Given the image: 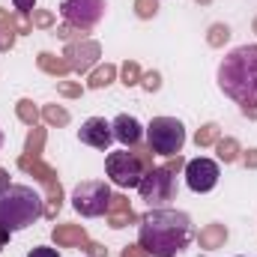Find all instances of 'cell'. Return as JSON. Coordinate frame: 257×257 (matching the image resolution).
Segmentation results:
<instances>
[{"mask_svg":"<svg viewBox=\"0 0 257 257\" xmlns=\"http://www.w3.org/2000/svg\"><path fill=\"white\" fill-rule=\"evenodd\" d=\"M12 30H15V33H30V30H33V21H30L24 12H18V15H12Z\"/></svg>","mask_w":257,"mask_h":257,"instance_id":"d6a6232c","label":"cell"},{"mask_svg":"<svg viewBox=\"0 0 257 257\" xmlns=\"http://www.w3.org/2000/svg\"><path fill=\"white\" fill-rule=\"evenodd\" d=\"M42 120L48 126H69V111L60 108V105H45L42 108Z\"/></svg>","mask_w":257,"mask_h":257,"instance_id":"7402d4cb","label":"cell"},{"mask_svg":"<svg viewBox=\"0 0 257 257\" xmlns=\"http://www.w3.org/2000/svg\"><path fill=\"white\" fill-rule=\"evenodd\" d=\"M45 128L39 126H30V132H27V141H24V153L27 156H42V150H45Z\"/></svg>","mask_w":257,"mask_h":257,"instance_id":"ffe728a7","label":"cell"},{"mask_svg":"<svg viewBox=\"0 0 257 257\" xmlns=\"http://www.w3.org/2000/svg\"><path fill=\"white\" fill-rule=\"evenodd\" d=\"M15 114H18V120H21L24 126H36L39 117H42V111L33 105V99H18V102H15Z\"/></svg>","mask_w":257,"mask_h":257,"instance_id":"d6986e66","label":"cell"},{"mask_svg":"<svg viewBox=\"0 0 257 257\" xmlns=\"http://www.w3.org/2000/svg\"><path fill=\"white\" fill-rule=\"evenodd\" d=\"M239 111H242V117H248V120H257V102H248V105H239Z\"/></svg>","mask_w":257,"mask_h":257,"instance_id":"ab89813d","label":"cell"},{"mask_svg":"<svg viewBox=\"0 0 257 257\" xmlns=\"http://www.w3.org/2000/svg\"><path fill=\"white\" fill-rule=\"evenodd\" d=\"M254 33H257V18H254Z\"/></svg>","mask_w":257,"mask_h":257,"instance_id":"bcb514c9","label":"cell"},{"mask_svg":"<svg viewBox=\"0 0 257 257\" xmlns=\"http://www.w3.org/2000/svg\"><path fill=\"white\" fill-rule=\"evenodd\" d=\"M12 183H9V174H6V168H0V192H6Z\"/></svg>","mask_w":257,"mask_h":257,"instance_id":"7bdbcfd3","label":"cell"},{"mask_svg":"<svg viewBox=\"0 0 257 257\" xmlns=\"http://www.w3.org/2000/svg\"><path fill=\"white\" fill-rule=\"evenodd\" d=\"M227 39H230V27H227V24H221V21H218V24H212V27L206 30V42H209L212 48H221Z\"/></svg>","mask_w":257,"mask_h":257,"instance_id":"603a6c76","label":"cell"},{"mask_svg":"<svg viewBox=\"0 0 257 257\" xmlns=\"http://www.w3.org/2000/svg\"><path fill=\"white\" fill-rule=\"evenodd\" d=\"M215 153H218V162H224V165H230V162H236L239 159V141L236 138H218L215 141Z\"/></svg>","mask_w":257,"mask_h":257,"instance_id":"ac0fdd59","label":"cell"},{"mask_svg":"<svg viewBox=\"0 0 257 257\" xmlns=\"http://www.w3.org/2000/svg\"><path fill=\"white\" fill-rule=\"evenodd\" d=\"M3 27H12V15L6 12V9H0V30Z\"/></svg>","mask_w":257,"mask_h":257,"instance_id":"b9f144b4","label":"cell"},{"mask_svg":"<svg viewBox=\"0 0 257 257\" xmlns=\"http://www.w3.org/2000/svg\"><path fill=\"white\" fill-rule=\"evenodd\" d=\"M15 36H18V33H15L12 27H3V30H0V51H12Z\"/></svg>","mask_w":257,"mask_h":257,"instance_id":"836d02e7","label":"cell"},{"mask_svg":"<svg viewBox=\"0 0 257 257\" xmlns=\"http://www.w3.org/2000/svg\"><path fill=\"white\" fill-rule=\"evenodd\" d=\"M39 215H45V203L30 186H9L0 192V224L9 233L30 227Z\"/></svg>","mask_w":257,"mask_h":257,"instance_id":"3957f363","label":"cell"},{"mask_svg":"<svg viewBox=\"0 0 257 257\" xmlns=\"http://www.w3.org/2000/svg\"><path fill=\"white\" fill-rule=\"evenodd\" d=\"M108 200H111V189L108 183L102 180H87V183H78V189L72 194V206L87 215V218H96L102 212H108Z\"/></svg>","mask_w":257,"mask_h":257,"instance_id":"8992f818","label":"cell"},{"mask_svg":"<svg viewBox=\"0 0 257 257\" xmlns=\"http://www.w3.org/2000/svg\"><path fill=\"white\" fill-rule=\"evenodd\" d=\"M218 87L239 105L257 102V45H239L221 60Z\"/></svg>","mask_w":257,"mask_h":257,"instance_id":"7a4b0ae2","label":"cell"},{"mask_svg":"<svg viewBox=\"0 0 257 257\" xmlns=\"http://www.w3.org/2000/svg\"><path fill=\"white\" fill-rule=\"evenodd\" d=\"M132 153H135V159L144 165V171H150V168H153V150H150V147L135 144V147H132Z\"/></svg>","mask_w":257,"mask_h":257,"instance_id":"f546056e","label":"cell"},{"mask_svg":"<svg viewBox=\"0 0 257 257\" xmlns=\"http://www.w3.org/2000/svg\"><path fill=\"white\" fill-rule=\"evenodd\" d=\"M84 248H87V254L90 257H108V248H105L102 242H87Z\"/></svg>","mask_w":257,"mask_h":257,"instance_id":"d590c367","label":"cell"},{"mask_svg":"<svg viewBox=\"0 0 257 257\" xmlns=\"http://www.w3.org/2000/svg\"><path fill=\"white\" fill-rule=\"evenodd\" d=\"M63 57L69 60L72 72L84 75V72H90L93 66L99 63V57H102V45H99V42H93V39L69 42V45H66V51H63Z\"/></svg>","mask_w":257,"mask_h":257,"instance_id":"30bf717a","label":"cell"},{"mask_svg":"<svg viewBox=\"0 0 257 257\" xmlns=\"http://www.w3.org/2000/svg\"><path fill=\"white\" fill-rule=\"evenodd\" d=\"M141 87H144L147 93H156V90L162 87V75H159V72H147V75H141Z\"/></svg>","mask_w":257,"mask_h":257,"instance_id":"1f68e13d","label":"cell"},{"mask_svg":"<svg viewBox=\"0 0 257 257\" xmlns=\"http://www.w3.org/2000/svg\"><path fill=\"white\" fill-rule=\"evenodd\" d=\"M171 174H180V171H186V159L183 156H168V165H165Z\"/></svg>","mask_w":257,"mask_h":257,"instance_id":"e575fe53","label":"cell"},{"mask_svg":"<svg viewBox=\"0 0 257 257\" xmlns=\"http://www.w3.org/2000/svg\"><path fill=\"white\" fill-rule=\"evenodd\" d=\"M132 209V203H128L126 194H111V200H108V212H128Z\"/></svg>","mask_w":257,"mask_h":257,"instance_id":"4dcf8cb0","label":"cell"},{"mask_svg":"<svg viewBox=\"0 0 257 257\" xmlns=\"http://www.w3.org/2000/svg\"><path fill=\"white\" fill-rule=\"evenodd\" d=\"M147 141L159 156H180L186 147V128L177 117H153V123L147 126Z\"/></svg>","mask_w":257,"mask_h":257,"instance_id":"277c9868","label":"cell"},{"mask_svg":"<svg viewBox=\"0 0 257 257\" xmlns=\"http://www.w3.org/2000/svg\"><path fill=\"white\" fill-rule=\"evenodd\" d=\"M6 242H9V230H6V227H3V224H0V248H3V245H6Z\"/></svg>","mask_w":257,"mask_h":257,"instance_id":"ee69618b","label":"cell"},{"mask_svg":"<svg viewBox=\"0 0 257 257\" xmlns=\"http://www.w3.org/2000/svg\"><path fill=\"white\" fill-rule=\"evenodd\" d=\"M27 257H60V254H57L54 248H48V245H36V248H33Z\"/></svg>","mask_w":257,"mask_h":257,"instance_id":"8d00e7d4","label":"cell"},{"mask_svg":"<svg viewBox=\"0 0 257 257\" xmlns=\"http://www.w3.org/2000/svg\"><path fill=\"white\" fill-rule=\"evenodd\" d=\"M194 3H200V6H206V3H212V0H194Z\"/></svg>","mask_w":257,"mask_h":257,"instance_id":"f6af8a7d","label":"cell"},{"mask_svg":"<svg viewBox=\"0 0 257 257\" xmlns=\"http://www.w3.org/2000/svg\"><path fill=\"white\" fill-rule=\"evenodd\" d=\"M141 66L135 63V60H126V63L120 66V81L126 84V87H135V84H141Z\"/></svg>","mask_w":257,"mask_h":257,"instance_id":"cb8c5ba5","label":"cell"},{"mask_svg":"<svg viewBox=\"0 0 257 257\" xmlns=\"http://www.w3.org/2000/svg\"><path fill=\"white\" fill-rule=\"evenodd\" d=\"M111 128H114V138L120 141V144H126V147H135V144H141V123L135 120V117H128V114H120L114 123H111Z\"/></svg>","mask_w":257,"mask_h":257,"instance_id":"5bb4252c","label":"cell"},{"mask_svg":"<svg viewBox=\"0 0 257 257\" xmlns=\"http://www.w3.org/2000/svg\"><path fill=\"white\" fill-rule=\"evenodd\" d=\"M78 138H81V144H87V147H93V150H108L111 141H114V128H111V123H105L102 117H90V120L81 126Z\"/></svg>","mask_w":257,"mask_h":257,"instance_id":"8fae6325","label":"cell"},{"mask_svg":"<svg viewBox=\"0 0 257 257\" xmlns=\"http://www.w3.org/2000/svg\"><path fill=\"white\" fill-rule=\"evenodd\" d=\"M135 221L141 224V218H138V215H135L132 209H128V212H108V224H111L114 230H123V227L135 224Z\"/></svg>","mask_w":257,"mask_h":257,"instance_id":"d4e9b609","label":"cell"},{"mask_svg":"<svg viewBox=\"0 0 257 257\" xmlns=\"http://www.w3.org/2000/svg\"><path fill=\"white\" fill-rule=\"evenodd\" d=\"M84 33H87V30H81V27H75V24H57V39H63V42H81Z\"/></svg>","mask_w":257,"mask_h":257,"instance_id":"4316f807","label":"cell"},{"mask_svg":"<svg viewBox=\"0 0 257 257\" xmlns=\"http://www.w3.org/2000/svg\"><path fill=\"white\" fill-rule=\"evenodd\" d=\"M224 242H227V227L218 221L200 227V233H197V245L203 251H218V248H224Z\"/></svg>","mask_w":257,"mask_h":257,"instance_id":"9a60e30c","label":"cell"},{"mask_svg":"<svg viewBox=\"0 0 257 257\" xmlns=\"http://www.w3.org/2000/svg\"><path fill=\"white\" fill-rule=\"evenodd\" d=\"M156 12H159V0H135V15L138 18H156Z\"/></svg>","mask_w":257,"mask_h":257,"instance_id":"83f0119b","label":"cell"},{"mask_svg":"<svg viewBox=\"0 0 257 257\" xmlns=\"http://www.w3.org/2000/svg\"><path fill=\"white\" fill-rule=\"evenodd\" d=\"M120 257H150V254H147L141 245H126V248L120 251Z\"/></svg>","mask_w":257,"mask_h":257,"instance_id":"74e56055","label":"cell"},{"mask_svg":"<svg viewBox=\"0 0 257 257\" xmlns=\"http://www.w3.org/2000/svg\"><path fill=\"white\" fill-rule=\"evenodd\" d=\"M138 192L147 200L150 209H162L168 200L177 197V180H174V174H171L168 168H150V171L144 174Z\"/></svg>","mask_w":257,"mask_h":257,"instance_id":"5b68a950","label":"cell"},{"mask_svg":"<svg viewBox=\"0 0 257 257\" xmlns=\"http://www.w3.org/2000/svg\"><path fill=\"white\" fill-rule=\"evenodd\" d=\"M114 78H117V66L114 63H102V66H96V69L90 72L87 87H90V90H105Z\"/></svg>","mask_w":257,"mask_h":257,"instance_id":"e0dca14e","label":"cell"},{"mask_svg":"<svg viewBox=\"0 0 257 257\" xmlns=\"http://www.w3.org/2000/svg\"><path fill=\"white\" fill-rule=\"evenodd\" d=\"M192 242V218L180 209H150L141 215L138 245L153 257H177Z\"/></svg>","mask_w":257,"mask_h":257,"instance_id":"6da1fadb","label":"cell"},{"mask_svg":"<svg viewBox=\"0 0 257 257\" xmlns=\"http://www.w3.org/2000/svg\"><path fill=\"white\" fill-rule=\"evenodd\" d=\"M57 93L66 96V99H78V96L84 93V87H81L78 81H60V84H57Z\"/></svg>","mask_w":257,"mask_h":257,"instance_id":"f1b7e54d","label":"cell"},{"mask_svg":"<svg viewBox=\"0 0 257 257\" xmlns=\"http://www.w3.org/2000/svg\"><path fill=\"white\" fill-rule=\"evenodd\" d=\"M0 144H3V132H0Z\"/></svg>","mask_w":257,"mask_h":257,"instance_id":"7dc6e473","label":"cell"},{"mask_svg":"<svg viewBox=\"0 0 257 257\" xmlns=\"http://www.w3.org/2000/svg\"><path fill=\"white\" fill-rule=\"evenodd\" d=\"M36 63L39 69L45 72V75H54V78H63L66 72H72V66L66 57H57V54H51V51H42L39 57H36Z\"/></svg>","mask_w":257,"mask_h":257,"instance_id":"2e32d148","label":"cell"},{"mask_svg":"<svg viewBox=\"0 0 257 257\" xmlns=\"http://www.w3.org/2000/svg\"><path fill=\"white\" fill-rule=\"evenodd\" d=\"M242 162H245V168H251V171H257V147H254V150H248V153L242 156Z\"/></svg>","mask_w":257,"mask_h":257,"instance_id":"60d3db41","label":"cell"},{"mask_svg":"<svg viewBox=\"0 0 257 257\" xmlns=\"http://www.w3.org/2000/svg\"><path fill=\"white\" fill-rule=\"evenodd\" d=\"M18 168L24 171V174H30V177H36L45 189H54V186H60V180H57V171L51 168V165H45L39 156H18Z\"/></svg>","mask_w":257,"mask_h":257,"instance_id":"7c38bea8","label":"cell"},{"mask_svg":"<svg viewBox=\"0 0 257 257\" xmlns=\"http://www.w3.org/2000/svg\"><path fill=\"white\" fill-rule=\"evenodd\" d=\"M221 138V126L218 123H203L194 135V144L197 147H215V141Z\"/></svg>","mask_w":257,"mask_h":257,"instance_id":"44dd1931","label":"cell"},{"mask_svg":"<svg viewBox=\"0 0 257 257\" xmlns=\"http://www.w3.org/2000/svg\"><path fill=\"white\" fill-rule=\"evenodd\" d=\"M105 171H108V177H111V183L114 186H120V189H135V186H141V180H144V165L135 159V153H111L108 156V162H105Z\"/></svg>","mask_w":257,"mask_h":257,"instance_id":"52a82bcc","label":"cell"},{"mask_svg":"<svg viewBox=\"0 0 257 257\" xmlns=\"http://www.w3.org/2000/svg\"><path fill=\"white\" fill-rule=\"evenodd\" d=\"M51 239H54L60 248H84V245L90 242V236H87V230H84L81 224H57V227L51 230Z\"/></svg>","mask_w":257,"mask_h":257,"instance_id":"4fadbf2b","label":"cell"},{"mask_svg":"<svg viewBox=\"0 0 257 257\" xmlns=\"http://www.w3.org/2000/svg\"><path fill=\"white\" fill-rule=\"evenodd\" d=\"M12 3H15V9H18V12H24V15H30V12L36 9V3H33V0H12Z\"/></svg>","mask_w":257,"mask_h":257,"instance_id":"f35d334b","label":"cell"},{"mask_svg":"<svg viewBox=\"0 0 257 257\" xmlns=\"http://www.w3.org/2000/svg\"><path fill=\"white\" fill-rule=\"evenodd\" d=\"M66 24H75L81 30H90L102 21L105 15V0H60Z\"/></svg>","mask_w":257,"mask_h":257,"instance_id":"ba28073f","label":"cell"},{"mask_svg":"<svg viewBox=\"0 0 257 257\" xmlns=\"http://www.w3.org/2000/svg\"><path fill=\"white\" fill-rule=\"evenodd\" d=\"M30 15H33V18H30V21H33V27H39V30H48V27H54V21H57L51 9H39V6H36Z\"/></svg>","mask_w":257,"mask_h":257,"instance_id":"484cf974","label":"cell"},{"mask_svg":"<svg viewBox=\"0 0 257 257\" xmlns=\"http://www.w3.org/2000/svg\"><path fill=\"white\" fill-rule=\"evenodd\" d=\"M186 183L197 194L212 192L215 183H218V162H212V159H192V162H186Z\"/></svg>","mask_w":257,"mask_h":257,"instance_id":"9c48e42d","label":"cell"}]
</instances>
